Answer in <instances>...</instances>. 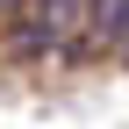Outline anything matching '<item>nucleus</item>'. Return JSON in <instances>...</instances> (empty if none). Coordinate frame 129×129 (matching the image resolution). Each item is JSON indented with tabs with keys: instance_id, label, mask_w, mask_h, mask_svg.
Returning a JSON list of instances; mask_svg holds the SVG:
<instances>
[{
	"instance_id": "obj_1",
	"label": "nucleus",
	"mask_w": 129,
	"mask_h": 129,
	"mask_svg": "<svg viewBox=\"0 0 129 129\" xmlns=\"http://www.w3.org/2000/svg\"><path fill=\"white\" fill-rule=\"evenodd\" d=\"M43 7H50V14H57V22H64V14H72V7H79V0H43Z\"/></svg>"
}]
</instances>
